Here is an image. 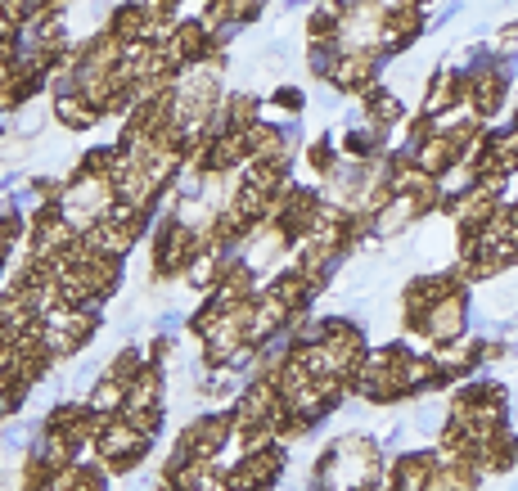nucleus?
<instances>
[{"label":"nucleus","mask_w":518,"mask_h":491,"mask_svg":"<svg viewBox=\"0 0 518 491\" xmlns=\"http://www.w3.org/2000/svg\"><path fill=\"white\" fill-rule=\"evenodd\" d=\"M104 451H109V455H131V451H136V433H127V428H113V433L104 437Z\"/></svg>","instance_id":"obj_1"}]
</instances>
